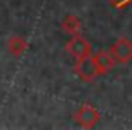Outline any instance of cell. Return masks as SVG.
<instances>
[{"label":"cell","mask_w":132,"mask_h":130,"mask_svg":"<svg viewBox=\"0 0 132 130\" xmlns=\"http://www.w3.org/2000/svg\"><path fill=\"white\" fill-rule=\"evenodd\" d=\"M94 60H96V63H98V69H100V74H105V72H109L112 67H114V58H112V54L110 53H107V51H100L96 56H94Z\"/></svg>","instance_id":"5"},{"label":"cell","mask_w":132,"mask_h":130,"mask_svg":"<svg viewBox=\"0 0 132 130\" xmlns=\"http://www.w3.org/2000/svg\"><path fill=\"white\" fill-rule=\"evenodd\" d=\"M7 47H9V51H11L13 56H22L24 51L27 49V44H26V40H24L22 36H13V38L9 40Z\"/></svg>","instance_id":"7"},{"label":"cell","mask_w":132,"mask_h":130,"mask_svg":"<svg viewBox=\"0 0 132 130\" xmlns=\"http://www.w3.org/2000/svg\"><path fill=\"white\" fill-rule=\"evenodd\" d=\"M74 71H76V74L83 81H94L100 76V69H98V63H96V60H94L92 54H87V56L76 60Z\"/></svg>","instance_id":"1"},{"label":"cell","mask_w":132,"mask_h":130,"mask_svg":"<svg viewBox=\"0 0 132 130\" xmlns=\"http://www.w3.org/2000/svg\"><path fill=\"white\" fill-rule=\"evenodd\" d=\"M65 49H67V53H69L72 58H76V60H80V58L90 54V44H89L83 36H80V34H72V38L67 42Z\"/></svg>","instance_id":"3"},{"label":"cell","mask_w":132,"mask_h":130,"mask_svg":"<svg viewBox=\"0 0 132 130\" xmlns=\"http://www.w3.org/2000/svg\"><path fill=\"white\" fill-rule=\"evenodd\" d=\"M130 2H132V0H110V6H114V7H125Z\"/></svg>","instance_id":"8"},{"label":"cell","mask_w":132,"mask_h":130,"mask_svg":"<svg viewBox=\"0 0 132 130\" xmlns=\"http://www.w3.org/2000/svg\"><path fill=\"white\" fill-rule=\"evenodd\" d=\"M76 121L81 125V126H85V128H92V126H96L98 125V121H100V112L92 107V105H89V103H85V105H81L80 108H78V112H76Z\"/></svg>","instance_id":"2"},{"label":"cell","mask_w":132,"mask_h":130,"mask_svg":"<svg viewBox=\"0 0 132 130\" xmlns=\"http://www.w3.org/2000/svg\"><path fill=\"white\" fill-rule=\"evenodd\" d=\"M62 27H63V31L69 33V34H80V31H81V22H80V18H76L74 15H69V16H65Z\"/></svg>","instance_id":"6"},{"label":"cell","mask_w":132,"mask_h":130,"mask_svg":"<svg viewBox=\"0 0 132 130\" xmlns=\"http://www.w3.org/2000/svg\"><path fill=\"white\" fill-rule=\"evenodd\" d=\"M110 54H112L114 62H118V63H128L132 60V42L128 38H119L112 45Z\"/></svg>","instance_id":"4"}]
</instances>
